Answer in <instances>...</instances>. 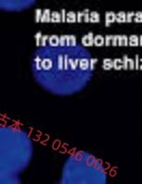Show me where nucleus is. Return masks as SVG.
<instances>
[{"mask_svg": "<svg viewBox=\"0 0 142 184\" xmlns=\"http://www.w3.org/2000/svg\"><path fill=\"white\" fill-rule=\"evenodd\" d=\"M48 43L52 47H57L58 45H60V37L57 35H51L49 37Z\"/></svg>", "mask_w": 142, "mask_h": 184, "instance_id": "39448f33", "label": "nucleus"}, {"mask_svg": "<svg viewBox=\"0 0 142 184\" xmlns=\"http://www.w3.org/2000/svg\"><path fill=\"white\" fill-rule=\"evenodd\" d=\"M139 45L142 46V35L139 36Z\"/></svg>", "mask_w": 142, "mask_h": 184, "instance_id": "473e14b6", "label": "nucleus"}, {"mask_svg": "<svg viewBox=\"0 0 142 184\" xmlns=\"http://www.w3.org/2000/svg\"><path fill=\"white\" fill-rule=\"evenodd\" d=\"M61 21H62V16L60 15V13L54 11L51 14V22L56 23V22H61Z\"/></svg>", "mask_w": 142, "mask_h": 184, "instance_id": "ddd939ff", "label": "nucleus"}, {"mask_svg": "<svg viewBox=\"0 0 142 184\" xmlns=\"http://www.w3.org/2000/svg\"><path fill=\"white\" fill-rule=\"evenodd\" d=\"M79 68L81 70H88L90 69V61L87 58H83L79 60Z\"/></svg>", "mask_w": 142, "mask_h": 184, "instance_id": "6e6552de", "label": "nucleus"}, {"mask_svg": "<svg viewBox=\"0 0 142 184\" xmlns=\"http://www.w3.org/2000/svg\"><path fill=\"white\" fill-rule=\"evenodd\" d=\"M83 20H84V12L83 13L78 12V14H77V21L78 22H81Z\"/></svg>", "mask_w": 142, "mask_h": 184, "instance_id": "c85d7f7f", "label": "nucleus"}, {"mask_svg": "<svg viewBox=\"0 0 142 184\" xmlns=\"http://www.w3.org/2000/svg\"><path fill=\"white\" fill-rule=\"evenodd\" d=\"M112 39H113V35H106L105 36V46L112 45Z\"/></svg>", "mask_w": 142, "mask_h": 184, "instance_id": "b1692460", "label": "nucleus"}, {"mask_svg": "<svg viewBox=\"0 0 142 184\" xmlns=\"http://www.w3.org/2000/svg\"><path fill=\"white\" fill-rule=\"evenodd\" d=\"M113 69L117 71L123 69V59L116 58L113 60Z\"/></svg>", "mask_w": 142, "mask_h": 184, "instance_id": "4468645a", "label": "nucleus"}, {"mask_svg": "<svg viewBox=\"0 0 142 184\" xmlns=\"http://www.w3.org/2000/svg\"><path fill=\"white\" fill-rule=\"evenodd\" d=\"M140 63H141V64H140V66H139V69L142 70V58H140Z\"/></svg>", "mask_w": 142, "mask_h": 184, "instance_id": "72a5a7b5", "label": "nucleus"}, {"mask_svg": "<svg viewBox=\"0 0 142 184\" xmlns=\"http://www.w3.org/2000/svg\"><path fill=\"white\" fill-rule=\"evenodd\" d=\"M41 22H51V15H50V10L45 9L42 12V18H41Z\"/></svg>", "mask_w": 142, "mask_h": 184, "instance_id": "9b49d317", "label": "nucleus"}, {"mask_svg": "<svg viewBox=\"0 0 142 184\" xmlns=\"http://www.w3.org/2000/svg\"><path fill=\"white\" fill-rule=\"evenodd\" d=\"M42 15V12L41 9H36V10H35V21H36V22L41 21Z\"/></svg>", "mask_w": 142, "mask_h": 184, "instance_id": "aec40b11", "label": "nucleus"}, {"mask_svg": "<svg viewBox=\"0 0 142 184\" xmlns=\"http://www.w3.org/2000/svg\"><path fill=\"white\" fill-rule=\"evenodd\" d=\"M76 21H77V15L72 11L68 12L66 14V22L72 23V22H76Z\"/></svg>", "mask_w": 142, "mask_h": 184, "instance_id": "dca6fc26", "label": "nucleus"}, {"mask_svg": "<svg viewBox=\"0 0 142 184\" xmlns=\"http://www.w3.org/2000/svg\"><path fill=\"white\" fill-rule=\"evenodd\" d=\"M128 45L136 47V46L139 45V37L137 35H131L128 38Z\"/></svg>", "mask_w": 142, "mask_h": 184, "instance_id": "9d476101", "label": "nucleus"}, {"mask_svg": "<svg viewBox=\"0 0 142 184\" xmlns=\"http://www.w3.org/2000/svg\"><path fill=\"white\" fill-rule=\"evenodd\" d=\"M128 45V37L126 35H118V46Z\"/></svg>", "mask_w": 142, "mask_h": 184, "instance_id": "f8f14e48", "label": "nucleus"}, {"mask_svg": "<svg viewBox=\"0 0 142 184\" xmlns=\"http://www.w3.org/2000/svg\"><path fill=\"white\" fill-rule=\"evenodd\" d=\"M97 62H98V59L97 58H91V60H90V69L91 70H93L94 69V66L97 64Z\"/></svg>", "mask_w": 142, "mask_h": 184, "instance_id": "5701e85b", "label": "nucleus"}, {"mask_svg": "<svg viewBox=\"0 0 142 184\" xmlns=\"http://www.w3.org/2000/svg\"><path fill=\"white\" fill-rule=\"evenodd\" d=\"M116 21V15L113 12H107L105 15V26L110 27L111 23Z\"/></svg>", "mask_w": 142, "mask_h": 184, "instance_id": "20e7f679", "label": "nucleus"}, {"mask_svg": "<svg viewBox=\"0 0 142 184\" xmlns=\"http://www.w3.org/2000/svg\"><path fill=\"white\" fill-rule=\"evenodd\" d=\"M134 17H135V14L133 12H128L126 14V22H131Z\"/></svg>", "mask_w": 142, "mask_h": 184, "instance_id": "393cba45", "label": "nucleus"}, {"mask_svg": "<svg viewBox=\"0 0 142 184\" xmlns=\"http://www.w3.org/2000/svg\"><path fill=\"white\" fill-rule=\"evenodd\" d=\"M94 35L92 32H89L88 34L84 35L81 39V43L86 46V47H91V46L94 45Z\"/></svg>", "mask_w": 142, "mask_h": 184, "instance_id": "7ed1b4c3", "label": "nucleus"}, {"mask_svg": "<svg viewBox=\"0 0 142 184\" xmlns=\"http://www.w3.org/2000/svg\"><path fill=\"white\" fill-rule=\"evenodd\" d=\"M85 22H90V15H89V10L84 11V20Z\"/></svg>", "mask_w": 142, "mask_h": 184, "instance_id": "7c9ffc66", "label": "nucleus"}, {"mask_svg": "<svg viewBox=\"0 0 142 184\" xmlns=\"http://www.w3.org/2000/svg\"><path fill=\"white\" fill-rule=\"evenodd\" d=\"M112 45L113 46H117L118 45V35H113Z\"/></svg>", "mask_w": 142, "mask_h": 184, "instance_id": "a878e982", "label": "nucleus"}, {"mask_svg": "<svg viewBox=\"0 0 142 184\" xmlns=\"http://www.w3.org/2000/svg\"><path fill=\"white\" fill-rule=\"evenodd\" d=\"M49 35H42V40H41V46H42V47H45V46L46 45V42L48 41V40H49Z\"/></svg>", "mask_w": 142, "mask_h": 184, "instance_id": "412c9836", "label": "nucleus"}, {"mask_svg": "<svg viewBox=\"0 0 142 184\" xmlns=\"http://www.w3.org/2000/svg\"><path fill=\"white\" fill-rule=\"evenodd\" d=\"M68 63H69V66H70L71 69L76 70L78 65L79 64V59H71V58H68Z\"/></svg>", "mask_w": 142, "mask_h": 184, "instance_id": "a211bd4d", "label": "nucleus"}, {"mask_svg": "<svg viewBox=\"0 0 142 184\" xmlns=\"http://www.w3.org/2000/svg\"><path fill=\"white\" fill-rule=\"evenodd\" d=\"M34 0H2V4L11 7H19V6H25L33 2Z\"/></svg>", "mask_w": 142, "mask_h": 184, "instance_id": "f257e3e1", "label": "nucleus"}, {"mask_svg": "<svg viewBox=\"0 0 142 184\" xmlns=\"http://www.w3.org/2000/svg\"><path fill=\"white\" fill-rule=\"evenodd\" d=\"M134 20L136 22H142V12H137V13L135 14Z\"/></svg>", "mask_w": 142, "mask_h": 184, "instance_id": "4be33fe9", "label": "nucleus"}, {"mask_svg": "<svg viewBox=\"0 0 142 184\" xmlns=\"http://www.w3.org/2000/svg\"><path fill=\"white\" fill-rule=\"evenodd\" d=\"M66 46H76L77 45V38L75 35H66Z\"/></svg>", "mask_w": 142, "mask_h": 184, "instance_id": "1a4fd4ad", "label": "nucleus"}, {"mask_svg": "<svg viewBox=\"0 0 142 184\" xmlns=\"http://www.w3.org/2000/svg\"><path fill=\"white\" fill-rule=\"evenodd\" d=\"M116 21L118 23H124L126 22V14L125 12H119L116 15Z\"/></svg>", "mask_w": 142, "mask_h": 184, "instance_id": "f3484780", "label": "nucleus"}, {"mask_svg": "<svg viewBox=\"0 0 142 184\" xmlns=\"http://www.w3.org/2000/svg\"><path fill=\"white\" fill-rule=\"evenodd\" d=\"M139 62H140V59H139V56H138V54H137L136 55V57H135V66H136V70H138L139 69Z\"/></svg>", "mask_w": 142, "mask_h": 184, "instance_id": "cd10ccee", "label": "nucleus"}, {"mask_svg": "<svg viewBox=\"0 0 142 184\" xmlns=\"http://www.w3.org/2000/svg\"><path fill=\"white\" fill-rule=\"evenodd\" d=\"M94 45L97 47H102V46L105 45V37L102 35H96L94 36Z\"/></svg>", "mask_w": 142, "mask_h": 184, "instance_id": "423d86ee", "label": "nucleus"}, {"mask_svg": "<svg viewBox=\"0 0 142 184\" xmlns=\"http://www.w3.org/2000/svg\"><path fill=\"white\" fill-rule=\"evenodd\" d=\"M66 45V35H61L60 36V46H65Z\"/></svg>", "mask_w": 142, "mask_h": 184, "instance_id": "bb28decb", "label": "nucleus"}, {"mask_svg": "<svg viewBox=\"0 0 142 184\" xmlns=\"http://www.w3.org/2000/svg\"><path fill=\"white\" fill-rule=\"evenodd\" d=\"M42 34L41 32H38L34 35L35 43H36V46H37V47L41 46V40H42Z\"/></svg>", "mask_w": 142, "mask_h": 184, "instance_id": "6ab92c4d", "label": "nucleus"}, {"mask_svg": "<svg viewBox=\"0 0 142 184\" xmlns=\"http://www.w3.org/2000/svg\"><path fill=\"white\" fill-rule=\"evenodd\" d=\"M112 68H113V60L110 59V58H105L103 61V70H111Z\"/></svg>", "mask_w": 142, "mask_h": 184, "instance_id": "0eeeda50", "label": "nucleus"}, {"mask_svg": "<svg viewBox=\"0 0 142 184\" xmlns=\"http://www.w3.org/2000/svg\"><path fill=\"white\" fill-rule=\"evenodd\" d=\"M90 22H92V23L100 22V15H99V13H97L95 11L91 13V15H90Z\"/></svg>", "mask_w": 142, "mask_h": 184, "instance_id": "2eb2a0df", "label": "nucleus"}, {"mask_svg": "<svg viewBox=\"0 0 142 184\" xmlns=\"http://www.w3.org/2000/svg\"><path fill=\"white\" fill-rule=\"evenodd\" d=\"M68 65H69V63H68V57H67V55H65L64 56V69L65 70L68 69Z\"/></svg>", "mask_w": 142, "mask_h": 184, "instance_id": "c756f323", "label": "nucleus"}, {"mask_svg": "<svg viewBox=\"0 0 142 184\" xmlns=\"http://www.w3.org/2000/svg\"><path fill=\"white\" fill-rule=\"evenodd\" d=\"M61 16H62V22H66V10L65 9L62 10Z\"/></svg>", "mask_w": 142, "mask_h": 184, "instance_id": "2f4dec72", "label": "nucleus"}, {"mask_svg": "<svg viewBox=\"0 0 142 184\" xmlns=\"http://www.w3.org/2000/svg\"><path fill=\"white\" fill-rule=\"evenodd\" d=\"M123 69L124 70H135V60L128 58L126 54L123 56Z\"/></svg>", "mask_w": 142, "mask_h": 184, "instance_id": "f03ea898", "label": "nucleus"}]
</instances>
